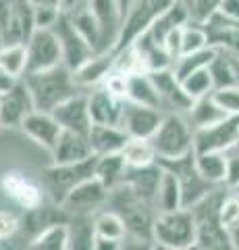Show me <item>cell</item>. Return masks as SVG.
<instances>
[{
  "label": "cell",
  "instance_id": "obj_58",
  "mask_svg": "<svg viewBox=\"0 0 239 250\" xmlns=\"http://www.w3.org/2000/svg\"><path fill=\"white\" fill-rule=\"evenodd\" d=\"M179 2H187V0H179Z\"/></svg>",
  "mask_w": 239,
  "mask_h": 250
},
{
  "label": "cell",
  "instance_id": "obj_2",
  "mask_svg": "<svg viewBox=\"0 0 239 250\" xmlns=\"http://www.w3.org/2000/svg\"><path fill=\"white\" fill-rule=\"evenodd\" d=\"M23 82L29 88L34 106L37 111H48V113H52L60 103H65L73 94L81 92L79 85L73 80V71L65 62L52 69H44V71L25 73Z\"/></svg>",
  "mask_w": 239,
  "mask_h": 250
},
{
  "label": "cell",
  "instance_id": "obj_30",
  "mask_svg": "<svg viewBox=\"0 0 239 250\" xmlns=\"http://www.w3.org/2000/svg\"><path fill=\"white\" fill-rule=\"evenodd\" d=\"M131 103L137 104H146V106H160V96L156 92V85H154L150 73H129L127 75V98Z\"/></svg>",
  "mask_w": 239,
  "mask_h": 250
},
{
  "label": "cell",
  "instance_id": "obj_41",
  "mask_svg": "<svg viewBox=\"0 0 239 250\" xmlns=\"http://www.w3.org/2000/svg\"><path fill=\"white\" fill-rule=\"evenodd\" d=\"M206 46L210 44H208V31L202 23H196V21L185 23L181 27V54L202 50Z\"/></svg>",
  "mask_w": 239,
  "mask_h": 250
},
{
  "label": "cell",
  "instance_id": "obj_50",
  "mask_svg": "<svg viewBox=\"0 0 239 250\" xmlns=\"http://www.w3.org/2000/svg\"><path fill=\"white\" fill-rule=\"evenodd\" d=\"M119 248H123V242L119 240H109L100 236H96L94 240V250H119Z\"/></svg>",
  "mask_w": 239,
  "mask_h": 250
},
{
  "label": "cell",
  "instance_id": "obj_22",
  "mask_svg": "<svg viewBox=\"0 0 239 250\" xmlns=\"http://www.w3.org/2000/svg\"><path fill=\"white\" fill-rule=\"evenodd\" d=\"M163 171L165 169H163V165H160L158 161L150 163V165H144V167H127L125 177H123L121 184L129 186L140 198L148 200V202L154 205V198H156Z\"/></svg>",
  "mask_w": 239,
  "mask_h": 250
},
{
  "label": "cell",
  "instance_id": "obj_5",
  "mask_svg": "<svg viewBox=\"0 0 239 250\" xmlns=\"http://www.w3.org/2000/svg\"><path fill=\"white\" fill-rule=\"evenodd\" d=\"M154 244L168 250H187L196 244V219L189 208L156 213Z\"/></svg>",
  "mask_w": 239,
  "mask_h": 250
},
{
  "label": "cell",
  "instance_id": "obj_56",
  "mask_svg": "<svg viewBox=\"0 0 239 250\" xmlns=\"http://www.w3.org/2000/svg\"><path fill=\"white\" fill-rule=\"evenodd\" d=\"M4 46V38H2V34H0V48Z\"/></svg>",
  "mask_w": 239,
  "mask_h": 250
},
{
  "label": "cell",
  "instance_id": "obj_57",
  "mask_svg": "<svg viewBox=\"0 0 239 250\" xmlns=\"http://www.w3.org/2000/svg\"><path fill=\"white\" fill-rule=\"evenodd\" d=\"M235 148H237V150H239V136H237V142H235Z\"/></svg>",
  "mask_w": 239,
  "mask_h": 250
},
{
  "label": "cell",
  "instance_id": "obj_8",
  "mask_svg": "<svg viewBox=\"0 0 239 250\" xmlns=\"http://www.w3.org/2000/svg\"><path fill=\"white\" fill-rule=\"evenodd\" d=\"M165 169H171L173 173L179 177L181 184V196H183V208H191L198 205L204 196H208L214 188V184L206 182L196 169V152H189L181 156V159H171V161H158Z\"/></svg>",
  "mask_w": 239,
  "mask_h": 250
},
{
  "label": "cell",
  "instance_id": "obj_35",
  "mask_svg": "<svg viewBox=\"0 0 239 250\" xmlns=\"http://www.w3.org/2000/svg\"><path fill=\"white\" fill-rule=\"evenodd\" d=\"M196 169L206 182L214 186L225 184L227 154L225 152H196Z\"/></svg>",
  "mask_w": 239,
  "mask_h": 250
},
{
  "label": "cell",
  "instance_id": "obj_26",
  "mask_svg": "<svg viewBox=\"0 0 239 250\" xmlns=\"http://www.w3.org/2000/svg\"><path fill=\"white\" fill-rule=\"evenodd\" d=\"M185 117L189 119L191 127L196 129V127H206V125L219 123L225 119V117H229V113L217 104V100L212 98V92H210L202 98H196L194 103H191L189 111L185 113Z\"/></svg>",
  "mask_w": 239,
  "mask_h": 250
},
{
  "label": "cell",
  "instance_id": "obj_14",
  "mask_svg": "<svg viewBox=\"0 0 239 250\" xmlns=\"http://www.w3.org/2000/svg\"><path fill=\"white\" fill-rule=\"evenodd\" d=\"M34 100L27 83L17 80L9 90L0 94V127H21L23 119L34 111Z\"/></svg>",
  "mask_w": 239,
  "mask_h": 250
},
{
  "label": "cell",
  "instance_id": "obj_9",
  "mask_svg": "<svg viewBox=\"0 0 239 250\" xmlns=\"http://www.w3.org/2000/svg\"><path fill=\"white\" fill-rule=\"evenodd\" d=\"M27 73L63 65V46L52 27H36L25 40Z\"/></svg>",
  "mask_w": 239,
  "mask_h": 250
},
{
  "label": "cell",
  "instance_id": "obj_27",
  "mask_svg": "<svg viewBox=\"0 0 239 250\" xmlns=\"http://www.w3.org/2000/svg\"><path fill=\"white\" fill-rule=\"evenodd\" d=\"M154 208H156V213H166V210L183 208V196H181L179 177H177L171 169H165L163 171V177H160V186H158L156 198H154Z\"/></svg>",
  "mask_w": 239,
  "mask_h": 250
},
{
  "label": "cell",
  "instance_id": "obj_49",
  "mask_svg": "<svg viewBox=\"0 0 239 250\" xmlns=\"http://www.w3.org/2000/svg\"><path fill=\"white\" fill-rule=\"evenodd\" d=\"M219 13L222 15V17L239 23V0H221Z\"/></svg>",
  "mask_w": 239,
  "mask_h": 250
},
{
  "label": "cell",
  "instance_id": "obj_11",
  "mask_svg": "<svg viewBox=\"0 0 239 250\" xmlns=\"http://www.w3.org/2000/svg\"><path fill=\"white\" fill-rule=\"evenodd\" d=\"M109 188H106L96 175L83 179L77 184L63 200V207L69 215H94L96 210L104 208L109 202Z\"/></svg>",
  "mask_w": 239,
  "mask_h": 250
},
{
  "label": "cell",
  "instance_id": "obj_48",
  "mask_svg": "<svg viewBox=\"0 0 239 250\" xmlns=\"http://www.w3.org/2000/svg\"><path fill=\"white\" fill-rule=\"evenodd\" d=\"M17 229H19L17 217L11 215V213H6V210H0V240L11 238Z\"/></svg>",
  "mask_w": 239,
  "mask_h": 250
},
{
  "label": "cell",
  "instance_id": "obj_6",
  "mask_svg": "<svg viewBox=\"0 0 239 250\" xmlns=\"http://www.w3.org/2000/svg\"><path fill=\"white\" fill-rule=\"evenodd\" d=\"M94 165H96V154L86 161H79V163H65V165L52 163L42 175L44 192L48 194L55 205L60 207L63 200L67 198V194L71 192L77 184H81L83 179L94 175Z\"/></svg>",
  "mask_w": 239,
  "mask_h": 250
},
{
  "label": "cell",
  "instance_id": "obj_7",
  "mask_svg": "<svg viewBox=\"0 0 239 250\" xmlns=\"http://www.w3.org/2000/svg\"><path fill=\"white\" fill-rule=\"evenodd\" d=\"M173 2H177V0H133L129 4V9L125 11V17H123V27L114 50L133 44L137 38L152 27V23Z\"/></svg>",
  "mask_w": 239,
  "mask_h": 250
},
{
  "label": "cell",
  "instance_id": "obj_4",
  "mask_svg": "<svg viewBox=\"0 0 239 250\" xmlns=\"http://www.w3.org/2000/svg\"><path fill=\"white\" fill-rule=\"evenodd\" d=\"M150 140L158 161L181 159V156L194 152V127L183 113H165L158 129L154 131Z\"/></svg>",
  "mask_w": 239,
  "mask_h": 250
},
{
  "label": "cell",
  "instance_id": "obj_12",
  "mask_svg": "<svg viewBox=\"0 0 239 250\" xmlns=\"http://www.w3.org/2000/svg\"><path fill=\"white\" fill-rule=\"evenodd\" d=\"M86 2L100 27V50H114L125 15L121 2L119 0H86Z\"/></svg>",
  "mask_w": 239,
  "mask_h": 250
},
{
  "label": "cell",
  "instance_id": "obj_18",
  "mask_svg": "<svg viewBox=\"0 0 239 250\" xmlns=\"http://www.w3.org/2000/svg\"><path fill=\"white\" fill-rule=\"evenodd\" d=\"M86 92H88V108H90L92 123L121 125L125 98H119L117 94L106 90L102 83L94 85V88H90Z\"/></svg>",
  "mask_w": 239,
  "mask_h": 250
},
{
  "label": "cell",
  "instance_id": "obj_34",
  "mask_svg": "<svg viewBox=\"0 0 239 250\" xmlns=\"http://www.w3.org/2000/svg\"><path fill=\"white\" fill-rule=\"evenodd\" d=\"M0 69L13 80H21L27 73V48L25 42L4 44L0 48Z\"/></svg>",
  "mask_w": 239,
  "mask_h": 250
},
{
  "label": "cell",
  "instance_id": "obj_53",
  "mask_svg": "<svg viewBox=\"0 0 239 250\" xmlns=\"http://www.w3.org/2000/svg\"><path fill=\"white\" fill-rule=\"evenodd\" d=\"M32 4L36 6H58V0H32Z\"/></svg>",
  "mask_w": 239,
  "mask_h": 250
},
{
  "label": "cell",
  "instance_id": "obj_39",
  "mask_svg": "<svg viewBox=\"0 0 239 250\" xmlns=\"http://www.w3.org/2000/svg\"><path fill=\"white\" fill-rule=\"evenodd\" d=\"M69 19H71L75 29L88 40V44L98 52L100 50V27H98L92 11L88 9V2H83L75 13L69 15Z\"/></svg>",
  "mask_w": 239,
  "mask_h": 250
},
{
  "label": "cell",
  "instance_id": "obj_13",
  "mask_svg": "<svg viewBox=\"0 0 239 250\" xmlns=\"http://www.w3.org/2000/svg\"><path fill=\"white\" fill-rule=\"evenodd\" d=\"M150 77L154 85H156V92L160 96V106L163 111L168 113H187L194 98L185 92L181 80L177 77L175 69L173 67H166V69H158V71H150Z\"/></svg>",
  "mask_w": 239,
  "mask_h": 250
},
{
  "label": "cell",
  "instance_id": "obj_16",
  "mask_svg": "<svg viewBox=\"0 0 239 250\" xmlns=\"http://www.w3.org/2000/svg\"><path fill=\"white\" fill-rule=\"evenodd\" d=\"M163 117H165L163 108L146 106V104L125 100L121 127L127 131L129 138H152L154 131L158 129L160 121H163Z\"/></svg>",
  "mask_w": 239,
  "mask_h": 250
},
{
  "label": "cell",
  "instance_id": "obj_21",
  "mask_svg": "<svg viewBox=\"0 0 239 250\" xmlns=\"http://www.w3.org/2000/svg\"><path fill=\"white\" fill-rule=\"evenodd\" d=\"M112 69H114V50H100L94 52L86 62H81L75 69L73 80L79 85V90H90L94 85L102 83Z\"/></svg>",
  "mask_w": 239,
  "mask_h": 250
},
{
  "label": "cell",
  "instance_id": "obj_43",
  "mask_svg": "<svg viewBox=\"0 0 239 250\" xmlns=\"http://www.w3.org/2000/svg\"><path fill=\"white\" fill-rule=\"evenodd\" d=\"M219 219L225 229L235 228L239 223V190H229L227 188L219 207Z\"/></svg>",
  "mask_w": 239,
  "mask_h": 250
},
{
  "label": "cell",
  "instance_id": "obj_10",
  "mask_svg": "<svg viewBox=\"0 0 239 250\" xmlns=\"http://www.w3.org/2000/svg\"><path fill=\"white\" fill-rule=\"evenodd\" d=\"M239 136V115H229L222 121L194 129V152H227L235 148Z\"/></svg>",
  "mask_w": 239,
  "mask_h": 250
},
{
  "label": "cell",
  "instance_id": "obj_38",
  "mask_svg": "<svg viewBox=\"0 0 239 250\" xmlns=\"http://www.w3.org/2000/svg\"><path fill=\"white\" fill-rule=\"evenodd\" d=\"M217 48L214 46H206V48L202 50H196V52H187V54H181L179 59H177L173 62V69L179 80H183V77H187L189 73L198 71V69H204L212 62V59L217 57Z\"/></svg>",
  "mask_w": 239,
  "mask_h": 250
},
{
  "label": "cell",
  "instance_id": "obj_36",
  "mask_svg": "<svg viewBox=\"0 0 239 250\" xmlns=\"http://www.w3.org/2000/svg\"><path fill=\"white\" fill-rule=\"evenodd\" d=\"M94 229H96V236H100V238L119 240V242H125V238H127V228H125V223H123L121 215L114 213L109 207H104L94 213Z\"/></svg>",
  "mask_w": 239,
  "mask_h": 250
},
{
  "label": "cell",
  "instance_id": "obj_24",
  "mask_svg": "<svg viewBox=\"0 0 239 250\" xmlns=\"http://www.w3.org/2000/svg\"><path fill=\"white\" fill-rule=\"evenodd\" d=\"M204 27L208 31V44L214 46L217 50L239 57V23L237 21H231L227 17H222L221 13H217L210 21L204 23Z\"/></svg>",
  "mask_w": 239,
  "mask_h": 250
},
{
  "label": "cell",
  "instance_id": "obj_17",
  "mask_svg": "<svg viewBox=\"0 0 239 250\" xmlns=\"http://www.w3.org/2000/svg\"><path fill=\"white\" fill-rule=\"evenodd\" d=\"M19 129L48 152H52V148L56 146L60 134H63V125L56 121V117L48 111H37V108H34L23 119Z\"/></svg>",
  "mask_w": 239,
  "mask_h": 250
},
{
  "label": "cell",
  "instance_id": "obj_52",
  "mask_svg": "<svg viewBox=\"0 0 239 250\" xmlns=\"http://www.w3.org/2000/svg\"><path fill=\"white\" fill-rule=\"evenodd\" d=\"M229 238H231V246L239 250V223L235 225V228L229 229Z\"/></svg>",
  "mask_w": 239,
  "mask_h": 250
},
{
  "label": "cell",
  "instance_id": "obj_15",
  "mask_svg": "<svg viewBox=\"0 0 239 250\" xmlns=\"http://www.w3.org/2000/svg\"><path fill=\"white\" fill-rule=\"evenodd\" d=\"M52 29L56 31V36L60 40V46H63V62L69 69H71V71H75L81 62H86L92 54L96 52L88 44L86 38H83L79 31L75 29L71 19H69V15L60 13V17H58V21L55 23V27H52Z\"/></svg>",
  "mask_w": 239,
  "mask_h": 250
},
{
  "label": "cell",
  "instance_id": "obj_51",
  "mask_svg": "<svg viewBox=\"0 0 239 250\" xmlns=\"http://www.w3.org/2000/svg\"><path fill=\"white\" fill-rule=\"evenodd\" d=\"M83 2H86V0H58V11L63 15H71L79 9Z\"/></svg>",
  "mask_w": 239,
  "mask_h": 250
},
{
  "label": "cell",
  "instance_id": "obj_33",
  "mask_svg": "<svg viewBox=\"0 0 239 250\" xmlns=\"http://www.w3.org/2000/svg\"><path fill=\"white\" fill-rule=\"evenodd\" d=\"M34 250H69V225L67 221H56L46 225L29 242Z\"/></svg>",
  "mask_w": 239,
  "mask_h": 250
},
{
  "label": "cell",
  "instance_id": "obj_37",
  "mask_svg": "<svg viewBox=\"0 0 239 250\" xmlns=\"http://www.w3.org/2000/svg\"><path fill=\"white\" fill-rule=\"evenodd\" d=\"M121 154L127 163V167H144L158 161L150 138H129L123 146Z\"/></svg>",
  "mask_w": 239,
  "mask_h": 250
},
{
  "label": "cell",
  "instance_id": "obj_1",
  "mask_svg": "<svg viewBox=\"0 0 239 250\" xmlns=\"http://www.w3.org/2000/svg\"><path fill=\"white\" fill-rule=\"evenodd\" d=\"M106 207L119 213L127 228V236L137 242H154V219L156 208L152 202L140 198L129 186L119 184L109 192Z\"/></svg>",
  "mask_w": 239,
  "mask_h": 250
},
{
  "label": "cell",
  "instance_id": "obj_45",
  "mask_svg": "<svg viewBox=\"0 0 239 250\" xmlns=\"http://www.w3.org/2000/svg\"><path fill=\"white\" fill-rule=\"evenodd\" d=\"M212 98L217 100L221 108H225L229 115H239V85H225V88H214Z\"/></svg>",
  "mask_w": 239,
  "mask_h": 250
},
{
  "label": "cell",
  "instance_id": "obj_3",
  "mask_svg": "<svg viewBox=\"0 0 239 250\" xmlns=\"http://www.w3.org/2000/svg\"><path fill=\"white\" fill-rule=\"evenodd\" d=\"M225 192H227L225 186H217L208 196H204L198 205H194L189 208L191 213H194V219H196V244H194V248H202V250L233 248L231 246L229 229L222 228V223L219 219V207H221V200L225 196Z\"/></svg>",
  "mask_w": 239,
  "mask_h": 250
},
{
  "label": "cell",
  "instance_id": "obj_55",
  "mask_svg": "<svg viewBox=\"0 0 239 250\" xmlns=\"http://www.w3.org/2000/svg\"><path fill=\"white\" fill-rule=\"evenodd\" d=\"M119 2H121V6H123V13H125V11L129 9V4L133 2V0H119ZM123 17H125V15H123Z\"/></svg>",
  "mask_w": 239,
  "mask_h": 250
},
{
  "label": "cell",
  "instance_id": "obj_29",
  "mask_svg": "<svg viewBox=\"0 0 239 250\" xmlns=\"http://www.w3.org/2000/svg\"><path fill=\"white\" fill-rule=\"evenodd\" d=\"M69 250H94V215H69Z\"/></svg>",
  "mask_w": 239,
  "mask_h": 250
},
{
  "label": "cell",
  "instance_id": "obj_40",
  "mask_svg": "<svg viewBox=\"0 0 239 250\" xmlns=\"http://www.w3.org/2000/svg\"><path fill=\"white\" fill-rule=\"evenodd\" d=\"M212 73L214 88H225V85H237L235 83V67H233V54L219 50L217 57L208 65Z\"/></svg>",
  "mask_w": 239,
  "mask_h": 250
},
{
  "label": "cell",
  "instance_id": "obj_23",
  "mask_svg": "<svg viewBox=\"0 0 239 250\" xmlns=\"http://www.w3.org/2000/svg\"><path fill=\"white\" fill-rule=\"evenodd\" d=\"M52 163L56 165H65V163H79L86 161L90 156H94L90 146L88 134H79V131H71V129H63L56 146L52 148Z\"/></svg>",
  "mask_w": 239,
  "mask_h": 250
},
{
  "label": "cell",
  "instance_id": "obj_54",
  "mask_svg": "<svg viewBox=\"0 0 239 250\" xmlns=\"http://www.w3.org/2000/svg\"><path fill=\"white\" fill-rule=\"evenodd\" d=\"M233 67H235V83L239 85V57L233 54Z\"/></svg>",
  "mask_w": 239,
  "mask_h": 250
},
{
  "label": "cell",
  "instance_id": "obj_47",
  "mask_svg": "<svg viewBox=\"0 0 239 250\" xmlns=\"http://www.w3.org/2000/svg\"><path fill=\"white\" fill-rule=\"evenodd\" d=\"M60 17L58 6H37L36 9V27H55Z\"/></svg>",
  "mask_w": 239,
  "mask_h": 250
},
{
  "label": "cell",
  "instance_id": "obj_31",
  "mask_svg": "<svg viewBox=\"0 0 239 250\" xmlns=\"http://www.w3.org/2000/svg\"><path fill=\"white\" fill-rule=\"evenodd\" d=\"M133 46L142 54V61H144V67L146 71H158V69H166V67H173V59L168 57V52L165 50L163 44L154 42V38L146 31L142 34L137 40L133 42Z\"/></svg>",
  "mask_w": 239,
  "mask_h": 250
},
{
  "label": "cell",
  "instance_id": "obj_46",
  "mask_svg": "<svg viewBox=\"0 0 239 250\" xmlns=\"http://www.w3.org/2000/svg\"><path fill=\"white\" fill-rule=\"evenodd\" d=\"M227 154V173H225V188L229 190H239V150L231 148Z\"/></svg>",
  "mask_w": 239,
  "mask_h": 250
},
{
  "label": "cell",
  "instance_id": "obj_20",
  "mask_svg": "<svg viewBox=\"0 0 239 250\" xmlns=\"http://www.w3.org/2000/svg\"><path fill=\"white\" fill-rule=\"evenodd\" d=\"M52 115L63 125V129L88 134L92 127V117H90V108H88V92L81 90V92L73 94L71 98L60 103L55 111H52Z\"/></svg>",
  "mask_w": 239,
  "mask_h": 250
},
{
  "label": "cell",
  "instance_id": "obj_32",
  "mask_svg": "<svg viewBox=\"0 0 239 250\" xmlns=\"http://www.w3.org/2000/svg\"><path fill=\"white\" fill-rule=\"evenodd\" d=\"M127 163L123 159L121 152H110V154H100L96 156V165H94V175L102 182L109 190H112L114 186H119L125 177Z\"/></svg>",
  "mask_w": 239,
  "mask_h": 250
},
{
  "label": "cell",
  "instance_id": "obj_25",
  "mask_svg": "<svg viewBox=\"0 0 239 250\" xmlns=\"http://www.w3.org/2000/svg\"><path fill=\"white\" fill-rule=\"evenodd\" d=\"M88 140L92 146V152L96 156L100 154H110L121 152L125 142L129 140L127 131L121 125H102V123H92L88 131Z\"/></svg>",
  "mask_w": 239,
  "mask_h": 250
},
{
  "label": "cell",
  "instance_id": "obj_28",
  "mask_svg": "<svg viewBox=\"0 0 239 250\" xmlns=\"http://www.w3.org/2000/svg\"><path fill=\"white\" fill-rule=\"evenodd\" d=\"M189 21V13H187V6H185L183 2H173L168 9L160 15V17L152 23V27L148 29V34L154 38V42L158 44H165L166 36L171 34L173 29L185 25V23Z\"/></svg>",
  "mask_w": 239,
  "mask_h": 250
},
{
  "label": "cell",
  "instance_id": "obj_19",
  "mask_svg": "<svg viewBox=\"0 0 239 250\" xmlns=\"http://www.w3.org/2000/svg\"><path fill=\"white\" fill-rule=\"evenodd\" d=\"M0 188H2V192L13 202H17L25 210L42 207V202H44V188L32 182V179L25 177L23 173H17V171L4 173L2 179H0Z\"/></svg>",
  "mask_w": 239,
  "mask_h": 250
},
{
  "label": "cell",
  "instance_id": "obj_44",
  "mask_svg": "<svg viewBox=\"0 0 239 250\" xmlns=\"http://www.w3.org/2000/svg\"><path fill=\"white\" fill-rule=\"evenodd\" d=\"M187 6V13H189V21H196V23H204L210 21L214 15L219 13V4L221 0H187L183 2Z\"/></svg>",
  "mask_w": 239,
  "mask_h": 250
},
{
  "label": "cell",
  "instance_id": "obj_42",
  "mask_svg": "<svg viewBox=\"0 0 239 250\" xmlns=\"http://www.w3.org/2000/svg\"><path fill=\"white\" fill-rule=\"evenodd\" d=\"M185 92L189 94L191 98H202L206 94H210L214 90V82H212V73L210 69L204 67V69H198V71L189 73L187 77H183L181 80Z\"/></svg>",
  "mask_w": 239,
  "mask_h": 250
}]
</instances>
